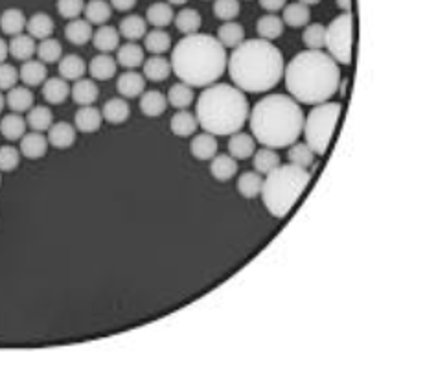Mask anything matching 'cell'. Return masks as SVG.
I'll list each match as a JSON object with an SVG mask.
<instances>
[{
  "mask_svg": "<svg viewBox=\"0 0 436 372\" xmlns=\"http://www.w3.org/2000/svg\"><path fill=\"white\" fill-rule=\"evenodd\" d=\"M324 49L332 56L337 65H350L353 52V17L343 14L333 19L326 26V44Z\"/></svg>",
  "mask_w": 436,
  "mask_h": 372,
  "instance_id": "obj_8",
  "label": "cell"
},
{
  "mask_svg": "<svg viewBox=\"0 0 436 372\" xmlns=\"http://www.w3.org/2000/svg\"><path fill=\"white\" fill-rule=\"evenodd\" d=\"M4 107H6V96L2 94V91H0V113L4 111Z\"/></svg>",
  "mask_w": 436,
  "mask_h": 372,
  "instance_id": "obj_58",
  "label": "cell"
},
{
  "mask_svg": "<svg viewBox=\"0 0 436 372\" xmlns=\"http://www.w3.org/2000/svg\"><path fill=\"white\" fill-rule=\"evenodd\" d=\"M54 30H56V22L49 14H43V11L31 15L26 22L28 36L34 37L35 41L49 39V37H52Z\"/></svg>",
  "mask_w": 436,
  "mask_h": 372,
  "instance_id": "obj_28",
  "label": "cell"
},
{
  "mask_svg": "<svg viewBox=\"0 0 436 372\" xmlns=\"http://www.w3.org/2000/svg\"><path fill=\"white\" fill-rule=\"evenodd\" d=\"M166 100L168 106H171L173 109H188V107L193 104V87H190L188 84H183V81L171 85L166 94Z\"/></svg>",
  "mask_w": 436,
  "mask_h": 372,
  "instance_id": "obj_40",
  "label": "cell"
},
{
  "mask_svg": "<svg viewBox=\"0 0 436 372\" xmlns=\"http://www.w3.org/2000/svg\"><path fill=\"white\" fill-rule=\"evenodd\" d=\"M250 133L265 148H289L304 127V111L289 94H267L249 113Z\"/></svg>",
  "mask_w": 436,
  "mask_h": 372,
  "instance_id": "obj_4",
  "label": "cell"
},
{
  "mask_svg": "<svg viewBox=\"0 0 436 372\" xmlns=\"http://www.w3.org/2000/svg\"><path fill=\"white\" fill-rule=\"evenodd\" d=\"M352 0H335V6L340 9V11H345V14H350L352 11Z\"/></svg>",
  "mask_w": 436,
  "mask_h": 372,
  "instance_id": "obj_54",
  "label": "cell"
},
{
  "mask_svg": "<svg viewBox=\"0 0 436 372\" xmlns=\"http://www.w3.org/2000/svg\"><path fill=\"white\" fill-rule=\"evenodd\" d=\"M21 151L14 146H0V174H9L21 164Z\"/></svg>",
  "mask_w": 436,
  "mask_h": 372,
  "instance_id": "obj_49",
  "label": "cell"
},
{
  "mask_svg": "<svg viewBox=\"0 0 436 372\" xmlns=\"http://www.w3.org/2000/svg\"><path fill=\"white\" fill-rule=\"evenodd\" d=\"M0 183H2V177H0Z\"/></svg>",
  "mask_w": 436,
  "mask_h": 372,
  "instance_id": "obj_59",
  "label": "cell"
},
{
  "mask_svg": "<svg viewBox=\"0 0 436 372\" xmlns=\"http://www.w3.org/2000/svg\"><path fill=\"white\" fill-rule=\"evenodd\" d=\"M59 74L66 81H78V79L85 78V74L88 72V65L85 63V59L78 54H66L59 59Z\"/></svg>",
  "mask_w": 436,
  "mask_h": 372,
  "instance_id": "obj_19",
  "label": "cell"
},
{
  "mask_svg": "<svg viewBox=\"0 0 436 372\" xmlns=\"http://www.w3.org/2000/svg\"><path fill=\"white\" fill-rule=\"evenodd\" d=\"M199 122H197V116L193 113H190L188 109L177 111V113L171 116L170 120V129L175 136H181V139H188L197 131Z\"/></svg>",
  "mask_w": 436,
  "mask_h": 372,
  "instance_id": "obj_29",
  "label": "cell"
},
{
  "mask_svg": "<svg viewBox=\"0 0 436 372\" xmlns=\"http://www.w3.org/2000/svg\"><path fill=\"white\" fill-rule=\"evenodd\" d=\"M103 124L101 109L94 106H81L74 114V127L81 133H96Z\"/></svg>",
  "mask_w": 436,
  "mask_h": 372,
  "instance_id": "obj_15",
  "label": "cell"
},
{
  "mask_svg": "<svg viewBox=\"0 0 436 372\" xmlns=\"http://www.w3.org/2000/svg\"><path fill=\"white\" fill-rule=\"evenodd\" d=\"M305 30L302 34V43L308 50H324L326 44V26L320 22H311L305 24Z\"/></svg>",
  "mask_w": 436,
  "mask_h": 372,
  "instance_id": "obj_45",
  "label": "cell"
},
{
  "mask_svg": "<svg viewBox=\"0 0 436 372\" xmlns=\"http://www.w3.org/2000/svg\"><path fill=\"white\" fill-rule=\"evenodd\" d=\"M311 181V174L308 170L295 164H280L278 168L267 174L262 184V201L270 216L285 218L291 208L297 205L304 190Z\"/></svg>",
  "mask_w": 436,
  "mask_h": 372,
  "instance_id": "obj_6",
  "label": "cell"
},
{
  "mask_svg": "<svg viewBox=\"0 0 436 372\" xmlns=\"http://www.w3.org/2000/svg\"><path fill=\"white\" fill-rule=\"evenodd\" d=\"M285 89L298 104H324L340 85L339 65L324 50H304L284 66Z\"/></svg>",
  "mask_w": 436,
  "mask_h": 372,
  "instance_id": "obj_2",
  "label": "cell"
},
{
  "mask_svg": "<svg viewBox=\"0 0 436 372\" xmlns=\"http://www.w3.org/2000/svg\"><path fill=\"white\" fill-rule=\"evenodd\" d=\"M41 92H43V98L46 104H52V106H59L63 101H66V98L70 96V85L66 79L59 78H46L43 85H41Z\"/></svg>",
  "mask_w": 436,
  "mask_h": 372,
  "instance_id": "obj_24",
  "label": "cell"
},
{
  "mask_svg": "<svg viewBox=\"0 0 436 372\" xmlns=\"http://www.w3.org/2000/svg\"><path fill=\"white\" fill-rule=\"evenodd\" d=\"M146 81L144 74H140L136 71H126L123 74L118 76L116 79V91L118 94L126 100L131 98H140V94L146 91Z\"/></svg>",
  "mask_w": 436,
  "mask_h": 372,
  "instance_id": "obj_9",
  "label": "cell"
},
{
  "mask_svg": "<svg viewBox=\"0 0 436 372\" xmlns=\"http://www.w3.org/2000/svg\"><path fill=\"white\" fill-rule=\"evenodd\" d=\"M19 71L9 63H0V91H9L17 85Z\"/></svg>",
  "mask_w": 436,
  "mask_h": 372,
  "instance_id": "obj_51",
  "label": "cell"
},
{
  "mask_svg": "<svg viewBox=\"0 0 436 372\" xmlns=\"http://www.w3.org/2000/svg\"><path fill=\"white\" fill-rule=\"evenodd\" d=\"M218 136L212 133H199L190 142V154L197 159V161H212L218 155Z\"/></svg>",
  "mask_w": 436,
  "mask_h": 372,
  "instance_id": "obj_16",
  "label": "cell"
},
{
  "mask_svg": "<svg viewBox=\"0 0 436 372\" xmlns=\"http://www.w3.org/2000/svg\"><path fill=\"white\" fill-rule=\"evenodd\" d=\"M76 129L72 124L69 122H56L50 126V129L46 131V139H49V144L56 149H69L74 146L76 142Z\"/></svg>",
  "mask_w": 436,
  "mask_h": 372,
  "instance_id": "obj_14",
  "label": "cell"
},
{
  "mask_svg": "<svg viewBox=\"0 0 436 372\" xmlns=\"http://www.w3.org/2000/svg\"><path fill=\"white\" fill-rule=\"evenodd\" d=\"M83 15L85 21H88L91 24H96V26H101V24H105L113 17V8H111L107 0H88L87 4H85Z\"/></svg>",
  "mask_w": 436,
  "mask_h": 372,
  "instance_id": "obj_43",
  "label": "cell"
},
{
  "mask_svg": "<svg viewBox=\"0 0 436 372\" xmlns=\"http://www.w3.org/2000/svg\"><path fill=\"white\" fill-rule=\"evenodd\" d=\"M144 19L153 28L170 26L175 19L173 6L168 4V2H155V4H151L148 9H146Z\"/></svg>",
  "mask_w": 436,
  "mask_h": 372,
  "instance_id": "obj_33",
  "label": "cell"
},
{
  "mask_svg": "<svg viewBox=\"0 0 436 372\" xmlns=\"http://www.w3.org/2000/svg\"><path fill=\"white\" fill-rule=\"evenodd\" d=\"M254 151H256V141H254L253 135L238 131L228 139V155L234 157L235 161H245V159L253 157Z\"/></svg>",
  "mask_w": 436,
  "mask_h": 372,
  "instance_id": "obj_23",
  "label": "cell"
},
{
  "mask_svg": "<svg viewBox=\"0 0 436 372\" xmlns=\"http://www.w3.org/2000/svg\"><path fill=\"white\" fill-rule=\"evenodd\" d=\"M49 78V71H46V65L39 59H28V61H22L21 69H19V79L26 87H41V85L46 81Z\"/></svg>",
  "mask_w": 436,
  "mask_h": 372,
  "instance_id": "obj_12",
  "label": "cell"
},
{
  "mask_svg": "<svg viewBox=\"0 0 436 372\" xmlns=\"http://www.w3.org/2000/svg\"><path fill=\"white\" fill-rule=\"evenodd\" d=\"M284 56L265 39H245L232 50L227 72L232 84L243 92H267L284 78Z\"/></svg>",
  "mask_w": 436,
  "mask_h": 372,
  "instance_id": "obj_1",
  "label": "cell"
},
{
  "mask_svg": "<svg viewBox=\"0 0 436 372\" xmlns=\"http://www.w3.org/2000/svg\"><path fill=\"white\" fill-rule=\"evenodd\" d=\"M109 4L116 11H131L136 6V0H109Z\"/></svg>",
  "mask_w": 436,
  "mask_h": 372,
  "instance_id": "obj_53",
  "label": "cell"
},
{
  "mask_svg": "<svg viewBox=\"0 0 436 372\" xmlns=\"http://www.w3.org/2000/svg\"><path fill=\"white\" fill-rule=\"evenodd\" d=\"M250 106L245 92L230 84H212L205 87L196 104V116L206 133L230 136L241 131L249 120Z\"/></svg>",
  "mask_w": 436,
  "mask_h": 372,
  "instance_id": "obj_5",
  "label": "cell"
},
{
  "mask_svg": "<svg viewBox=\"0 0 436 372\" xmlns=\"http://www.w3.org/2000/svg\"><path fill=\"white\" fill-rule=\"evenodd\" d=\"M142 74H144L146 79L153 81V84L166 81L173 74L170 59H166L164 56H149L144 61V65H142Z\"/></svg>",
  "mask_w": 436,
  "mask_h": 372,
  "instance_id": "obj_18",
  "label": "cell"
},
{
  "mask_svg": "<svg viewBox=\"0 0 436 372\" xmlns=\"http://www.w3.org/2000/svg\"><path fill=\"white\" fill-rule=\"evenodd\" d=\"M85 4H87L85 0H57L56 8L63 19L74 21L83 15Z\"/></svg>",
  "mask_w": 436,
  "mask_h": 372,
  "instance_id": "obj_50",
  "label": "cell"
},
{
  "mask_svg": "<svg viewBox=\"0 0 436 372\" xmlns=\"http://www.w3.org/2000/svg\"><path fill=\"white\" fill-rule=\"evenodd\" d=\"M263 177L258 171H243L238 177V192L245 197V199H254L262 192Z\"/></svg>",
  "mask_w": 436,
  "mask_h": 372,
  "instance_id": "obj_44",
  "label": "cell"
},
{
  "mask_svg": "<svg viewBox=\"0 0 436 372\" xmlns=\"http://www.w3.org/2000/svg\"><path fill=\"white\" fill-rule=\"evenodd\" d=\"M227 49L208 34L184 36L171 50V71L190 87H208L227 72Z\"/></svg>",
  "mask_w": 436,
  "mask_h": 372,
  "instance_id": "obj_3",
  "label": "cell"
},
{
  "mask_svg": "<svg viewBox=\"0 0 436 372\" xmlns=\"http://www.w3.org/2000/svg\"><path fill=\"white\" fill-rule=\"evenodd\" d=\"M26 119L21 116L19 113H9L6 114V116H2V120H0V135L4 136L6 141H21L22 136L26 135Z\"/></svg>",
  "mask_w": 436,
  "mask_h": 372,
  "instance_id": "obj_27",
  "label": "cell"
},
{
  "mask_svg": "<svg viewBox=\"0 0 436 372\" xmlns=\"http://www.w3.org/2000/svg\"><path fill=\"white\" fill-rule=\"evenodd\" d=\"M49 139L39 131H31L21 139V144H19V151H21L22 157L30 159V161H37V159H43L49 151Z\"/></svg>",
  "mask_w": 436,
  "mask_h": 372,
  "instance_id": "obj_10",
  "label": "cell"
},
{
  "mask_svg": "<svg viewBox=\"0 0 436 372\" xmlns=\"http://www.w3.org/2000/svg\"><path fill=\"white\" fill-rule=\"evenodd\" d=\"M92 24L85 19H74V21H69V24L65 26V39L69 43L76 44V46H83L88 41L92 39Z\"/></svg>",
  "mask_w": 436,
  "mask_h": 372,
  "instance_id": "obj_32",
  "label": "cell"
},
{
  "mask_svg": "<svg viewBox=\"0 0 436 372\" xmlns=\"http://www.w3.org/2000/svg\"><path fill=\"white\" fill-rule=\"evenodd\" d=\"M26 124L31 131L44 133L49 131L50 126L54 124V113L46 106H34L26 113Z\"/></svg>",
  "mask_w": 436,
  "mask_h": 372,
  "instance_id": "obj_42",
  "label": "cell"
},
{
  "mask_svg": "<svg viewBox=\"0 0 436 372\" xmlns=\"http://www.w3.org/2000/svg\"><path fill=\"white\" fill-rule=\"evenodd\" d=\"M210 174L219 183H228L238 174V161L230 155H216L210 161Z\"/></svg>",
  "mask_w": 436,
  "mask_h": 372,
  "instance_id": "obj_30",
  "label": "cell"
},
{
  "mask_svg": "<svg viewBox=\"0 0 436 372\" xmlns=\"http://www.w3.org/2000/svg\"><path fill=\"white\" fill-rule=\"evenodd\" d=\"M70 96L72 100L81 106H92L96 104L98 98H100V89H98L96 81L88 78H81L78 81H74V87H70Z\"/></svg>",
  "mask_w": 436,
  "mask_h": 372,
  "instance_id": "obj_20",
  "label": "cell"
},
{
  "mask_svg": "<svg viewBox=\"0 0 436 372\" xmlns=\"http://www.w3.org/2000/svg\"><path fill=\"white\" fill-rule=\"evenodd\" d=\"M240 0H214V15L219 21H235V17L240 15Z\"/></svg>",
  "mask_w": 436,
  "mask_h": 372,
  "instance_id": "obj_48",
  "label": "cell"
},
{
  "mask_svg": "<svg viewBox=\"0 0 436 372\" xmlns=\"http://www.w3.org/2000/svg\"><path fill=\"white\" fill-rule=\"evenodd\" d=\"M216 39H218L225 49L234 50L238 44H241L245 41V28L235 21L223 22L221 26L218 28V37H216Z\"/></svg>",
  "mask_w": 436,
  "mask_h": 372,
  "instance_id": "obj_36",
  "label": "cell"
},
{
  "mask_svg": "<svg viewBox=\"0 0 436 372\" xmlns=\"http://www.w3.org/2000/svg\"><path fill=\"white\" fill-rule=\"evenodd\" d=\"M9 56V49L8 43H6L2 37H0V63H6V57Z\"/></svg>",
  "mask_w": 436,
  "mask_h": 372,
  "instance_id": "obj_55",
  "label": "cell"
},
{
  "mask_svg": "<svg viewBox=\"0 0 436 372\" xmlns=\"http://www.w3.org/2000/svg\"><path fill=\"white\" fill-rule=\"evenodd\" d=\"M26 15L19 8H8L0 14V30L9 37H15L19 34H24L26 30Z\"/></svg>",
  "mask_w": 436,
  "mask_h": 372,
  "instance_id": "obj_22",
  "label": "cell"
},
{
  "mask_svg": "<svg viewBox=\"0 0 436 372\" xmlns=\"http://www.w3.org/2000/svg\"><path fill=\"white\" fill-rule=\"evenodd\" d=\"M298 2H302V4H305V6H317L320 0H298Z\"/></svg>",
  "mask_w": 436,
  "mask_h": 372,
  "instance_id": "obj_57",
  "label": "cell"
},
{
  "mask_svg": "<svg viewBox=\"0 0 436 372\" xmlns=\"http://www.w3.org/2000/svg\"><path fill=\"white\" fill-rule=\"evenodd\" d=\"M288 159L291 164H295V166H300V168H304V170H308V168L313 164L315 154H313V149L305 144V142L297 141L295 144L289 146Z\"/></svg>",
  "mask_w": 436,
  "mask_h": 372,
  "instance_id": "obj_47",
  "label": "cell"
},
{
  "mask_svg": "<svg viewBox=\"0 0 436 372\" xmlns=\"http://www.w3.org/2000/svg\"><path fill=\"white\" fill-rule=\"evenodd\" d=\"M140 111L148 119H157L161 114L166 113L168 100L166 96L158 91H144L140 94Z\"/></svg>",
  "mask_w": 436,
  "mask_h": 372,
  "instance_id": "obj_25",
  "label": "cell"
},
{
  "mask_svg": "<svg viewBox=\"0 0 436 372\" xmlns=\"http://www.w3.org/2000/svg\"><path fill=\"white\" fill-rule=\"evenodd\" d=\"M262 9H265L267 14H276V11H282L288 4V0H258Z\"/></svg>",
  "mask_w": 436,
  "mask_h": 372,
  "instance_id": "obj_52",
  "label": "cell"
},
{
  "mask_svg": "<svg viewBox=\"0 0 436 372\" xmlns=\"http://www.w3.org/2000/svg\"><path fill=\"white\" fill-rule=\"evenodd\" d=\"M101 114H103L105 122L111 124V126H122L131 116V106L122 96L111 98L101 107Z\"/></svg>",
  "mask_w": 436,
  "mask_h": 372,
  "instance_id": "obj_13",
  "label": "cell"
},
{
  "mask_svg": "<svg viewBox=\"0 0 436 372\" xmlns=\"http://www.w3.org/2000/svg\"><path fill=\"white\" fill-rule=\"evenodd\" d=\"M114 59H116L118 65L123 66L126 71H135V69L144 65L146 50L144 46H140V44L133 43V41H127L126 44L118 46Z\"/></svg>",
  "mask_w": 436,
  "mask_h": 372,
  "instance_id": "obj_11",
  "label": "cell"
},
{
  "mask_svg": "<svg viewBox=\"0 0 436 372\" xmlns=\"http://www.w3.org/2000/svg\"><path fill=\"white\" fill-rule=\"evenodd\" d=\"M8 49L9 56H14L19 61H28L37 52V43L28 34H19V36L11 37V41L8 43Z\"/></svg>",
  "mask_w": 436,
  "mask_h": 372,
  "instance_id": "obj_34",
  "label": "cell"
},
{
  "mask_svg": "<svg viewBox=\"0 0 436 372\" xmlns=\"http://www.w3.org/2000/svg\"><path fill=\"white\" fill-rule=\"evenodd\" d=\"M310 6L302 4V2H291L282 9V21L285 26L304 28L305 24H310Z\"/></svg>",
  "mask_w": 436,
  "mask_h": 372,
  "instance_id": "obj_38",
  "label": "cell"
},
{
  "mask_svg": "<svg viewBox=\"0 0 436 372\" xmlns=\"http://www.w3.org/2000/svg\"><path fill=\"white\" fill-rule=\"evenodd\" d=\"M173 22L181 34H184V36H192V34H197V31L201 30L203 17L197 9L184 8L181 9L179 14H175Z\"/></svg>",
  "mask_w": 436,
  "mask_h": 372,
  "instance_id": "obj_35",
  "label": "cell"
},
{
  "mask_svg": "<svg viewBox=\"0 0 436 372\" xmlns=\"http://www.w3.org/2000/svg\"><path fill=\"white\" fill-rule=\"evenodd\" d=\"M37 57L39 61H43L44 65H52V63H57L63 57V46L61 43L54 37H49V39H43L37 43Z\"/></svg>",
  "mask_w": 436,
  "mask_h": 372,
  "instance_id": "obj_46",
  "label": "cell"
},
{
  "mask_svg": "<svg viewBox=\"0 0 436 372\" xmlns=\"http://www.w3.org/2000/svg\"><path fill=\"white\" fill-rule=\"evenodd\" d=\"M171 49V36L164 28H155L144 36V50L151 56H162Z\"/></svg>",
  "mask_w": 436,
  "mask_h": 372,
  "instance_id": "obj_37",
  "label": "cell"
},
{
  "mask_svg": "<svg viewBox=\"0 0 436 372\" xmlns=\"http://www.w3.org/2000/svg\"><path fill=\"white\" fill-rule=\"evenodd\" d=\"M284 21L278 15H263V17L258 19L256 22V31L260 39L265 41H275L278 37H282L284 34Z\"/></svg>",
  "mask_w": 436,
  "mask_h": 372,
  "instance_id": "obj_39",
  "label": "cell"
},
{
  "mask_svg": "<svg viewBox=\"0 0 436 372\" xmlns=\"http://www.w3.org/2000/svg\"><path fill=\"white\" fill-rule=\"evenodd\" d=\"M340 113H343V106L339 101H324L311 107L308 116H304L302 135L305 136V144L313 149L315 155L320 157L326 155Z\"/></svg>",
  "mask_w": 436,
  "mask_h": 372,
  "instance_id": "obj_7",
  "label": "cell"
},
{
  "mask_svg": "<svg viewBox=\"0 0 436 372\" xmlns=\"http://www.w3.org/2000/svg\"><path fill=\"white\" fill-rule=\"evenodd\" d=\"M118 63L111 54H98L88 63V74L94 81H107L116 76Z\"/></svg>",
  "mask_w": 436,
  "mask_h": 372,
  "instance_id": "obj_17",
  "label": "cell"
},
{
  "mask_svg": "<svg viewBox=\"0 0 436 372\" xmlns=\"http://www.w3.org/2000/svg\"><path fill=\"white\" fill-rule=\"evenodd\" d=\"M118 34L123 39L136 43L138 39H144V36L148 34V21L144 17H140V15H127L120 21Z\"/></svg>",
  "mask_w": 436,
  "mask_h": 372,
  "instance_id": "obj_31",
  "label": "cell"
},
{
  "mask_svg": "<svg viewBox=\"0 0 436 372\" xmlns=\"http://www.w3.org/2000/svg\"><path fill=\"white\" fill-rule=\"evenodd\" d=\"M186 2L188 0H168V4H171V6H184Z\"/></svg>",
  "mask_w": 436,
  "mask_h": 372,
  "instance_id": "obj_56",
  "label": "cell"
},
{
  "mask_svg": "<svg viewBox=\"0 0 436 372\" xmlns=\"http://www.w3.org/2000/svg\"><path fill=\"white\" fill-rule=\"evenodd\" d=\"M253 162H254V171H258L260 176H267L270 171L278 168L282 162H280V155L276 154V149L273 148H260L254 151L253 155Z\"/></svg>",
  "mask_w": 436,
  "mask_h": 372,
  "instance_id": "obj_41",
  "label": "cell"
},
{
  "mask_svg": "<svg viewBox=\"0 0 436 372\" xmlns=\"http://www.w3.org/2000/svg\"><path fill=\"white\" fill-rule=\"evenodd\" d=\"M92 44L94 49L101 54H111L114 50H118L120 46V34L114 26L109 24H101L94 34H92Z\"/></svg>",
  "mask_w": 436,
  "mask_h": 372,
  "instance_id": "obj_26",
  "label": "cell"
},
{
  "mask_svg": "<svg viewBox=\"0 0 436 372\" xmlns=\"http://www.w3.org/2000/svg\"><path fill=\"white\" fill-rule=\"evenodd\" d=\"M35 104V96L31 92L30 87L26 85H15L14 89H9L8 94H6V106L11 109V113H28V111L34 107Z\"/></svg>",
  "mask_w": 436,
  "mask_h": 372,
  "instance_id": "obj_21",
  "label": "cell"
}]
</instances>
